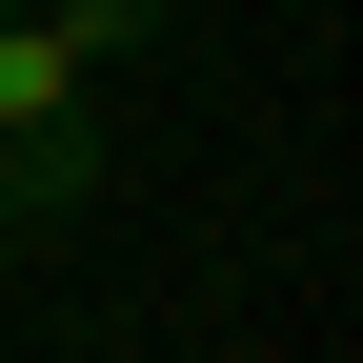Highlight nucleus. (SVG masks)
<instances>
[{"instance_id": "f257e3e1", "label": "nucleus", "mask_w": 363, "mask_h": 363, "mask_svg": "<svg viewBox=\"0 0 363 363\" xmlns=\"http://www.w3.org/2000/svg\"><path fill=\"white\" fill-rule=\"evenodd\" d=\"M162 0H21L0 21V142H81V101H101V61H142Z\"/></svg>"}, {"instance_id": "f03ea898", "label": "nucleus", "mask_w": 363, "mask_h": 363, "mask_svg": "<svg viewBox=\"0 0 363 363\" xmlns=\"http://www.w3.org/2000/svg\"><path fill=\"white\" fill-rule=\"evenodd\" d=\"M0 262H21V202H0Z\"/></svg>"}, {"instance_id": "7ed1b4c3", "label": "nucleus", "mask_w": 363, "mask_h": 363, "mask_svg": "<svg viewBox=\"0 0 363 363\" xmlns=\"http://www.w3.org/2000/svg\"><path fill=\"white\" fill-rule=\"evenodd\" d=\"M0 21H21V0H0Z\"/></svg>"}]
</instances>
